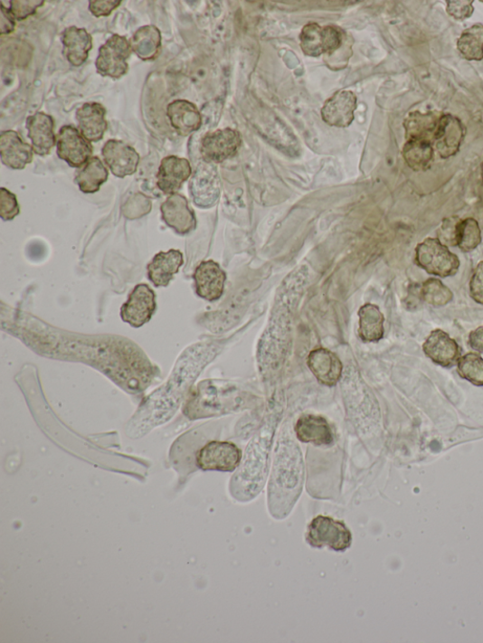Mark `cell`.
<instances>
[{
  "label": "cell",
  "mask_w": 483,
  "mask_h": 643,
  "mask_svg": "<svg viewBox=\"0 0 483 643\" xmlns=\"http://www.w3.org/2000/svg\"><path fill=\"white\" fill-rule=\"evenodd\" d=\"M307 282L308 270L301 266L279 288L269 325L258 345L257 360L263 374L275 373L287 359L295 310Z\"/></svg>",
  "instance_id": "1"
},
{
  "label": "cell",
  "mask_w": 483,
  "mask_h": 643,
  "mask_svg": "<svg viewBox=\"0 0 483 643\" xmlns=\"http://www.w3.org/2000/svg\"><path fill=\"white\" fill-rule=\"evenodd\" d=\"M303 484V463L299 448L290 436L283 433L278 440L274 469L270 483L271 513L287 515L299 497Z\"/></svg>",
  "instance_id": "2"
},
{
  "label": "cell",
  "mask_w": 483,
  "mask_h": 643,
  "mask_svg": "<svg viewBox=\"0 0 483 643\" xmlns=\"http://www.w3.org/2000/svg\"><path fill=\"white\" fill-rule=\"evenodd\" d=\"M254 395L223 381H205L192 391L184 412L190 420L229 414L251 408Z\"/></svg>",
  "instance_id": "3"
},
{
  "label": "cell",
  "mask_w": 483,
  "mask_h": 643,
  "mask_svg": "<svg viewBox=\"0 0 483 643\" xmlns=\"http://www.w3.org/2000/svg\"><path fill=\"white\" fill-rule=\"evenodd\" d=\"M278 414L272 413L267 423L253 438L248 448L243 464L241 465L232 481L234 496L254 497L266 482L270 453Z\"/></svg>",
  "instance_id": "4"
},
{
  "label": "cell",
  "mask_w": 483,
  "mask_h": 643,
  "mask_svg": "<svg viewBox=\"0 0 483 643\" xmlns=\"http://www.w3.org/2000/svg\"><path fill=\"white\" fill-rule=\"evenodd\" d=\"M341 384L346 408L351 419L359 426L378 423L381 414L379 403L359 373L347 370L343 374Z\"/></svg>",
  "instance_id": "5"
},
{
  "label": "cell",
  "mask_w": 483,
  "mask_h": 643,
  "mask_svg": "<svg viewBox=\"0 0 483 643\" xmlns=\"http://www.w3.org/2000/svg\"><path fill=\"white\" fill-rule=\"evenodd\" d=\"M414 262L428 274L439 278L455 276L460 266L458 256L437 238H427L417 245Z\"/></svg>",
  "instance_id": "6"
},
{
  "label": "cell",
  "mask_w": 483,
  "mask_h": 643,
  "mask_svg": "<svg viewBox=\"0 0 483 643\" xmlns=\"http://www.w3.org/2000/svg\"><path fill=\"white\" fill-rule=\"evenodd\" d=\"M306 541L314 548L345 552L353 544V534L344 522L320 515L307 529Z\"/></svg>",
  "instance_id": "7"
},
{
  "label": "cell",
  "mask_w": 483,
  "mask_h": 643,
  "mask_svg": "<svg viewBox=\"0 0 483 643\" xmlns=\"http://www.w3.org/2000/svg\"><path fill=\"white\" fill-rule=\"evenodd\" d=\"M243 458L241 449L230 441L213 440L195 455V464L203 471L233 472Z\"/></svg>",
  "instance_id": "8"
},
{
  "label": "cell",
  "mask_w": 483,
  "mask_h": 643,
  "mask_svg": "<svg viewBox=\"0 0 483 643\" xmlns=\"http://www.w3.org/2000/svg\"><path fill=\"white\" fill-rule=\"evenodd\" d=\"M130 42L125 36L114 34L99 49L96 61L97 71L102 77L119 80L128 71V60L131 54Z\"/></svg>",
  "instance_id": "9"
},
{
  "label": "cell",
  "mask_w": 483,
  "mask_h": 643,
  "mask_svg": "<svg viewBox=\"0 0 483 643\" xmlns=\"http://www.w3.org/2000/svg\"><path fill=\"white\" fill-rule=\"evenodd\" d=\"M156 308V294L147 284L142 283L135 287L121 307L120 317L125 323L139 328L152 319Z\"/></svg>",
  "instance_id": "10"
},
{
  "label": "cell",
  "mask_w": 483,
  "mask_h": 643,
  "mask_svg": "<svg viewBox=\"0 0 483 643\" xmlns=\"http://www.w3.org/2000/svg\"><path fill=\"white\" fill-rule=\"evenodd\" d=\"M93 147L72 125H65L57 137L58 157L71 167L80 168L92 158Z\"/></svg>",
  "instance_id": "11"
},
{
  "label": "cell",
  "mask_w": 483,
  "mask_h": 643,
  "mask_svg": "<svg viewBox=\"0 0 483 643\" xmlns=\"http://www.w3.org/2000/svg\"><path fill=\"white\" fill-rule=\"evenodd\" d=\"M241 145L239 131L232 128L218 129L204 137L201 145L202 157L207 164H221L233 157Z\"/></svg>",
  "instance_id": "12"
},
{
  "label": "cell",
  "mask_w": 483,
  "mask_h": 643,
  "mask_svg": "<svg viewBox=\"0 0 483 643\" xmlns=\"http://www.w3.org/2000/svg\"><path fill=\"white\" fill-rule=\"evenodd\" d=\"M193 279L195 293L203 299L213 302L223 296L227 277L217 262L203 261L197 266Z\"/></svg>",
  "instance_id": "13"
},
{
  "label": "cell",
  "mask_w": 483,
  "mask_h": 643,
  "mask_svg": "<svg viewBox=\"0 0 483 643\" xmlns=\"http://www.w3.org/2000/svg\"><path fill=\"white\" fill-rule=\"evenodd\" d=\"M102 156L106 165L114 175L124 179L137 171L140 162L138 152L123 141L109 140L102 148Z\"/></svg>",
  "instance_id": "14"
},
{
  "label": "cell",
  "mask_w": 483,
  "mask_h": 643,
  "mask_svg": "<svg viewBox=\"0 0 483 643\" xmlns=\"http://www.w3.org/2000/svg\"><path fill=\"white\" fill-rule=\"evenodd\" d=\"M467 129L458 118L447 114L439 120L433 145L442 159H449L459 152Z\"/></svg>",
  "instance_id": "15"
},
{
  "label": "cell",
  "mask_w": 483,
  "mask_h": 643,
  "mask_svg": "<svg viewBox=\"0 0 483 643\" xmlns=\"http://www.w3.org/2000/svg\"><path fill=\"white\" fill-rule=\"evenodd\" d=\"M162 219L175 233L186 235L196 227L194 211L185 195L174 194L161 206Z\"/></svg>",
  "instance_id": "16"
},
{
  "label": "cell",
  "mask_w": 483,
  "mask_h": 643,
  "mask_svg": "<svg viewBox=\"0 0 483 643\" xmlns=\"http://www.w3.org/2000/svg\"><path fill=\"white\" fill-rule=\"evenodd\" d=\"M423 351L432 363L444 368L457 365L462 357V349L442 329H435L431 332L423 344Z\"/></svg>",
  "instance_id": "17"
},
{
  "label": "cell",
  "mask_w": 483,
  "mask_h": 643,
  "mask_svg": "<svg viewBox=\"0 0 483 643\" xmlns=\"http://www.w3.org/2000/svg\"><path fill=\"white\" fill-rule=\"evenodd\" d=\"M190 191L195 205L210 208L217 202L221 184L215 167L212 164L201 165L192 177Z\"/></svg>",
  "instance_id": "18"
},
{
  "label": "cell",
  "mask_w": 483,
  "mask_h": 643,
  "mask_svg": "<svg viewBox=\"0 0 483 643\" xmlns=\"http://www.w3.org/2000/svg\"><path fill=\"white\" fill-rule=\"evenodd\" d=\"M307 364L322 385L336 386L343 378V364L331 350L322 347L313 350L307 359Z\"/></svg>",
  "instance_id": "19"
},
{
  "label": "cell",
  "mask_w": 483,
  "mask_h": 643,
  "mask_svg": "<svg viewBox=\"0 0 483 643\" xmlns=\"http://www.w3.org/2000/svg\"><path fill=\"white\" fill-rule=\"evenodd\" d=\"M356 108V95L347 90L340 91L325 102L321 116L329 126L346 128L354 122Z\"/></svg>",
  "instance_id": "20"
},
{
  "label": "cell",
  "mask_w": 483,
  "mask_h": 643,
  "mask_svg": "<svg viewBox=\"0 0 483 643\" xmlns=\"http://www.w3.org/2000/svg\"><path fill=\"white\" fill-rule=\"evenodd\" d=\"M33 146L22 140L14 130L0 135V157L3 164L14 170L24 169L33 160Z\"/></svg>",
  "instance_id": "21"
},
{
  "label": "cell",
  "mask_w": 483,
  "mask_h": 643,
  "mask_svg": "<svg viewBox=\"0 0 483 643\" xmlns=\"http://www.w3.org/2000/svg\"><path fill=\"white\" fill-rule=\"evenodd\" d=\"M297 438L304 443H312L317 447L332 446L335 441L334 432L327 421L316 414H303L296 423Z\"/></svg>",
  "instance_id": "22"
},
{
  "label": "cell",
  "mask_w": 483,
  "mask_h": 643,
  "mask_svg": "<svg viewBox=\"0 0 483 643\" xmlns=\"http://www.w3.org/2000/svg\"><path fill=\"white\" fill-rule=\"evenodd\" d=\"M192 175L188 160L168 156L162 160L157 174V186L166 194H177Z\"/></svg>",
  "instance_id": "23"
},
{
  "label": "cell",
  "mask_w": 483,
  "mask_h": 643,
  "mask_svg": "<svg viewBox=\"0 0 483 643\" xmlns=\"http://www.w3.org/2000/svg\"><path fill=\"white\" fill-rule=\"evenodd\" d=\"M106 113L105 107L97 102H87L78 109L76 118L81 136L87 141L96 143L103 139L108 128Z\"/></svg>",
  "instance_id": "24"
},
{
  "label": "cell",
  "mask_w": 483,
  "mask_h": 643,
  "mask_svg": "<svg viewBox=\"0 0 483 643\" xmlns=\"http://www.w3.org/2000/svg\"><path fill=\"white\" fill-rule=\"evenodd\" d=\"M166 116L175 132L184 137L199 130L203 124V118L199 109L194 103L185 99H178L169 103L166 109Z\"/></svg>",
  "instance_id": "25"
},
{
  "label": "cell",
  "mask_w": 483,
  "mask_h": 643,
  "mask_svg": "<svg viewBox=\"0 0 483 643\" xmlns=\"http://www.w3.org/2000/svg\"><path fill=\"white\" fill-rule=\"evenodd\" d=\"M184 263V255L178 250L159 252L147 264V277L156 287H167Z\"/></svg>",
  "instance_id": "26"
},
{
  "label": "cell",
  "mask_w": 483,
  "mask_h": 643,
  "mask_svg": "<svg viewBox=\"0 0 483 643\" xmlns=\"http://www.w3.org/2000/svg\"><path fill=\"white\" fill-rule=\"evenodd\" d=\"M26 127L34 153L42 157L47 156L57 145L53 118L38 112L27 118Z\"/></svg>",
  "instance_id": "27"
},
{
  "label": "cell",
  "mask_w": 483,
  "mask_h": 643,
  "mask_svg": "<svg viewBox=\"0 0 483 643\" xmlns=\"http://www.w3.org/2000/svg\"><path fill=\"white\" fill-rule=\"evenodd\" d=\"M62 54L75 68H80L93 49V38L85 29L75 26L65 29L61 34Z\"/></svg>",
  "instance_id": "28"
},
{
  "label": "cell",
  "mask_w": 483,
  "mask_h": 643,
  "mask_svg": "<svg viewBox=\"0 0 483 643\" xmlns=\"http://www.w3.org/2000/svg\"><path fill=\"white\" fill-rule=\"evenodd\" d=\"M441 116L437 113L422 114L419 110L411 113L404 121L406 140L427 141L433 145Z\"/></svg>",
  "instance_id": "29"
},
{
  "label": "cell",
  "mask_w": 483,
  "mask_h": 643,
  "mask_svg": "<svg viewBox=\"0 0 483 643\" xmlns=\"http://www.w3.org/2000/svg\"><path fill=\"white\" fill-rule=\"evenodd\" d=\"M359 336L365 343H378L384 336V317L378 306L367 303L358 313Z\"/></svg>",
  "instance_id": "30"
},
{
  "label": "cell",
  "mask_w": 483,
  "mask_h": 643,
  "mask_svg": "<svg viewBox=\"0 0 483 643\" xmlns=\"http://www.w3.org/2000/svg\"><path fill=\"white\" fill-rule=\"evenodd\" d=\"M130 47L142 61L156 60L162 50L160 30L152 25L141 27L131 38Z\"/></svg>",
  "instance_id": "31"
},
{
  "label": "cell",
  "mask_w": 483,
  "mask_h": 643,
  "mask_svg": "<svg viewBox=\"0 0 483 643\" xmlns=\"http://www.w3.org/2000/svg\"><path fill=\"white\" fill-rule=\"evenodd\" d=\"M109 172L99 157H92L78 172L75 184L84 194H95L108 180Z\"/></svg>",
  "instance_id": "32"
},
{
  "label": "cell",
  "mask_w": 483,
  "mask_h": 643,
  "mask_svg": "<svg viewBox=\"0 0 483 643\" xmlns=\"http://www.w3.org/2000/svg\"><path fill=\"white\" fill-rule=\"evenodd\" d=\"M402 155L407 165L413 171H425L433 161V145L427 141L408 140L403 147Z\"/></svg>",
  "instance_id": "33"
},
{
  "label": "cell",
  "mask_w": 483,
  "mask_h": 643,
  "mask_svg": "<svg viewBox=\"0 0 483 643\" xmlns=\"http://www.w3.org/2000/svg\"><path fill=\"white\" fill-rule=\"evenodd\" d=\"M457 50L469 61L483 60V24L465 30L457 41Z\"/></svg>",
  "instance_id": "34"
},
{
  "label": "cell",
  "mask_w": 483,
  "mask_h": 643,
  "mask_svg": "<svg viewBox=\"0 0 483 643\" xmlns=\"http://www.w3.org/2000/svg\"><path fill=\"white\" fill-rule=\"evenodd\" d=\"M300 47L303 53L310 57H319L326 54L325 29L317 24L303 27L299 35Z\"/></svg>",
  "instance_id": "35"
},
{
  "label": "cell",
  "mask_w": 483,
  "mask_h": 643,
  "mask_svg": "<svg viewBox=\"0 0 483 643\" xmlns=\"http://www.w3.org/2000/svg\"><path fill=\"white\" fill-rule=\"evenodd\" d=\"M421 297L427 304L439 307L451 302L453 293L440 279L431 278L423 282Z\"/></svg>",
  "instance_id": "36"
},
{
  "label": "cell",
  "mask_w": 483,
  "mask_h": 643,
  "mask_svg": "<svg viewBox=\"0 0 483 643\" xmlns=\"http://www.w3.org/2000/svg\"><path fill=\"white\" fill-rule=\"evenodd\" d=\"M460 378L471 384L483 387V358L477 353H469L460 357L457 364Z\"/></svg>",
  "instance_id": "37"
},
{
  "label": "cell",
  "mask_w": 483,
  "mask_h": 643,
  "mask_svg": "<svg viewBox=\"0 0 483 643\" xmlns=\"http://www.w3.org/2000/svg\"><path fill=\"white\" fill-rule=\"evenodd\" d=\"M482 241L478 221L472 217L462 219L459 225L458 248L463 252L475 251Z\"/></svg>",
  "instance_id": "38"
},
{
  "label": "cell",
  "mask_w": 483,
  "mask_h": 643,
  "mask_svg": "<svg viewBox=\"0 0 483 643\" xmlns=\"http://www.w3.org/2000/svg\"><path fill=\"white\" fill-rule=\"evenodd\" d=\"M460 221H462V219L458 216L448 217L442 221L440 228L437 231V239L440 241L444 246L448 248L458 246L459 225Z\"/></svg>",
  "instance_id": "39"
},
{
  "label": "cell",
  "mask_w": 483,
  "mask_h": 643,
  "mask_svg": "<svg viewBox=\"0 0 483 643\" xmlns=\"http://www.w3.org/2000/svg\"><path fill=\"white\" fill-rule=\"evenodd\" d=\"M19 213L16 195L5 188L0 189V217L4 221H12Z\"/></svg>",
  "instance_id": "40"
},
{
  "label": "cell",
  "mask_w": 483,
  "mask_h": 643,
  "mask_svg": "<svg viewBox=\"0 0 483 643\" xmlns=\"http://www.w3.org/2000/svg\"><path fill=\"white\" fill-rule=\"evenodd\" d=\"M8 8L14 19L22 21L35 14L36 10L45 5L43 0H24V2H10Z\"/></svg>",
  "instance_id": "41"
},
{
  "label": "cell",
  "mask_w": 483,
  "mask_h": 643,
  "mask_svg": "<svg viewBox=\"0 0 483 643\" xmlns=\"http://www.w3.org/2000/svg\"><path fill=\"white\" fill-rule=\"evenodd\" d=\"M473 0H448L447 12L456 20L464 21L474 13Z\"/></svg>",
  "instance_id": "42"
},
{
  "label": "cell",
  "mask_w": 483,
  "mask_h": 643,
  "mask_svg": "<svg viewBox=\"0 0 483 643\" xmlns=\"http://www.w3.org/2000/svg\"><path fill=\"white\" fill-rule=\"evenodd\" d=\"M471 298L479 305H483V260L476 266L469 283Z\"/></svg>",
  "instance_id": "43"
},
{
  "label": "cell",
  "mask_w": 483,
  "mask_h": 643,
  "mask_svg": "<svg viewBox=\"0 0 483 643\" xmlns=\"http://www.w3.org/2000/svg\"><path fill=\"white\" fill-rule=\"evenodd\" d=\"M122 4L120 0H112V2H102V0H92L90 3V11L96 17L109 16Z\"/></svg>",
  "instance_id": "44"
},
{
  "label": "cell",
  "mask_w": 483,
  "mask_h": 643,
  "mask_svg": "<svg viewBox=\"0 0 483 643\" xmlns=\"http://www.w3.org/2000/svg\"><path fill=\"white\" fill-rule=\"evenodd\" d=\"M2 20H0V29H2V35L9 34L14 31L15 28V19L14 16L11 14L10 11L8 8H6L4 5V3L2 2Z\"/></svg>",
  "instance_id": "45"
},
{
  "label": "cell",
  "mask_w": 483,
  "mask_h": 643,
  "mask_svg": "<svg viewBox=\"0 0 483 643\" xmlns=\"http://www.w3.org/2000/svg\"><path fill=\"white\" fill-rule=\"evenodd\" d=\"M469 345L474 351L483 353V326L470 332Z\"/></svg>",
  "instance_id": "46"
}]
</instances>
